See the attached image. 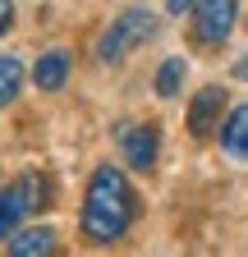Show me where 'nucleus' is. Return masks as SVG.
I'll return each instance as SVG.
<instances>
[{"label": "nucleus", "instance_id": "obj_1", "mask_svg": "<svg viewBox=\"0 0 248 257\" xmlns=\"http://www.w3.org/2000/svg\"><path fill=\"white\" fill-rule=\"evenodd\" d=\"M138 216V198L119 166H97V175L87 179V198H83V216L78 230L87 243H119L124 230Z\"/></svg>", "mask_w": 248, "mask_h": 257}, {"label": "nucleus", "instance_id": "obj_2", "mask_svg": "<svg viewBox=\"0 0 248 257\" xmlns=\"http://www.w3.org/2000/svg\"><path fill=\"white\" fill-rule=\"evenodd\" d=\"M157 37V14L152 10H124L119 19H110V28L101 32V42H97V55L101 64H119L124 55H134L143 42Z\"/></svg>", "mask_w": 248, "mask_h": 257}, {"label": "nucleus", "instance_id": "obj_3", "mask_svg": "<svg viewBox=\"0 0 248 257\" xmlns=\"http://www.w3.org/2000/svg\"><path fill=\"white\" fill-rule=\"evenodd\" d=\"M239 23V0H198L193 5V42L221 46Z\"/></svg>", "mask_w": 248, "mask_h": 257}, {"label": "nucleus", "instance_id": "obj_4", "mask_svg": "<svg viewBox=\"0 0 248 257\" xmlns=\"http://www.w3.org/2000/svg\"><path fill=\"white\" fill-rule=\"evenodd\" d=\"M119 152L134 170H157V156H161V128L157 124H119Z\"/></svg>", "mask_w": 248, "mask_h": 257}, {"label": "nucleus", "instance_id": "obj_5", "mask_svg": "<svg viewBox=\"0 0 248 257\" xmlns=\"http://www.w3.org/2000/svg\"><path fill=\"white\" fill-rule=\"evenodd\" d=\"M221 110H225V87L221 83H207L193 96V106H189V134L193 138H207L211 128H221Z\"/></svg>", "mask_w": 248, "mask_h": 257}, {"label": "nucleus", "instance_id": "obj_6", "mask_svg": "<svg viewBox=\"0 0 248 257\" xmlns=\"http://www.w3.org/2000/svg\"><path fill=\"white\" fill-rule=\"evenodd\" d=\"M216 134H221V152H225L230 161H239V166H248V101L234 106Z\"/></svg>", "mask_w": 248, "mask_h": 257}, {"label": "nucleus", "instance_id": "obj_7", "mask_svg": "<svg viewBox=\"0 0 248 257\" xmlns=\"http://www.w3.org/2000/svg\"><path fill=\"white\" fill-rule=\"evenodd\" d=\"M10 257H60V234L51 225H33L10 239Z\"/></svg>", "mask_w": 248, "mask_h": 257}, {"label": "nucleus", "instance_id": "obj_8", "mask_svg": "<svg viewBox=\"0 0 248 257\" xmlns=\"http://www.w3.org/2000/svg\"><path fill=\"white\" fill-rule=\"evenodd\" d=\"M69 69H74V55L65 51V46H55V51H46L37 64H33V83L42 87V92H60L69 83Z\"/></svg>", "mask_w": 248, "mask_h": 257}, {"label": "nucleus", "instance_id": "obj_9", "mask_svg": "<svg viewBox=\"0 0 248 257\" xmlns=\"http://www.w3.org/2000/svg\"><path fill=\"white\" fill-rule=\"evenodd\" d=\"M14 198L23 202V211H42V207H51V179L37 175V170H28V175L14 184Z\"/></svg>", "mask_w": 248, "mask_h": 257}, {"label": "nucleus", "instance_id": "obj_10", "mask_svg": "<svg viewBox=\"0 0 248 257\" xmlns=\"http://www.w3.org/2000/svg\"><path fill=\"white\" fill-rule=\"evenodd\" d=\"M184 74H189V64H184V55H170V60H161V69H157V96H179V87H184Z\"/></svg>", "mask_w": 248, "mask_h": 257}, {"label": "nucleus", "instance_id": "obj_11", "mask_svg": "<svg viewBox=\"0 0 248 257\" xmlns=\"http://www.w3.org/2000/svg\"><path fill=\"white\" fill-rule=\"evenodd\" d=\"M23 92V60L19 55H0V106H10Z\"/></svg>", "mask_w": 248, "mask_h": 257}, {"label": "nucleus", "instance_id": "obj_12", "mask_svg": "<svg viewBox=\"0 0 248 257\" xmlns=\"http://www.w3.org/2000/svg\"><path fill=\"white\" fill-rule=\"evenodd\" d=\"M23 216H28V211H23V202L14 198V188H0V243L19 234V220H23Z\"/></svg>", "mask_w": 248, "mask_h": 257}, {"label": "nucleus", "instance_id": "obj_13", "mask_svg": "<svg viewBox=\"0 0 248 257\" xmlns=\"http://www.w3.org/2000/svg\"><path fill=\"white\" fill-rule=\"evenodd\" d=\"M10 23H14V0H0V37L10 32Z\"/></svg>", "mask_w": 248, "mask_h": 257}, {"label": "nucleus", "instance_id": "obj_14", "mask_svg": "<svg viewBox=\"0 0 248 257\" xmlns=\"http://www.w3.org/2000/svg\"><path fill=\"white\" fill-rule=\"evenodd\" d=\"M193 5H198V0H166V10H170V14H189Z\"/></svg>", "mask_w": 248, "mask_h": 257}, {"label": "nucleus", "instance_id": "obj_15", "mask_svg": "<svg viewBox=\"0 0 248 257\" xmlns=\"http://www.w3.org/2000/svg\"><path fill=\"white\" fill-rule=\"evenodd\" d=\"M234 78H248V55H243V60H234Z\"/></svg>", "mask_w": 248, "mask_h": 257}]
</instances>
